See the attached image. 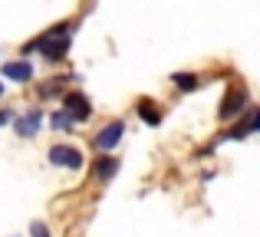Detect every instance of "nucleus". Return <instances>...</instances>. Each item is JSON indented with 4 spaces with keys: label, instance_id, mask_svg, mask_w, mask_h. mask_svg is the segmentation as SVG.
<instances>
[{
    "label": "nucleus",
    "instance_id": "obj_2",
    "mask_svg": "<svg viewBox=\"0 0 260 237\" xmlns=\"http://www.w3.org/2000/svg\"><path fill=\"white\" fill-rule=\"evenodd\" d=\"M46 161H50L53 168H66V172H83V168H86L83 148L70 145V142H56V145H50V152H46Z\"/></svg>",
    "mask_w": 260,
    "mask_h": 237
},
{
    "label": "nucleus",
    "instance_id": "obj_1",
    "mask_svg": "<svg viewBox=\"0 0 260 237\" xmlns=\"http://www.w3.org/2000/svg\"><path fill=\"white\" fill-rule=\"evenodd\" d=\"M247 109H250V96H247V89H244V86H231V89L224 92L221 106H217V119H221L224 125H231V122H237Z\"/></svg>",
    "mask_w": 260,
    "mask_h": 237
},
{
    "label": "nucleus",
    "instance_id": "obj_14",
    "mask_svg": "<svg viewBox=\"0 0 260 237\" xmlns=\"http://www.w3.org/2000/svg\"><path fill=\"white\" fill-rule=\"evenodd\" d=\"M13 119H17L13 109H0V125H7V122H13Z\"/></svg>",
    "mask_w": 260,
    "mask_h": 237
},
{
    "label": "nucleus",
    "instance_id": "obj_7",
    "mask_svg": "<svg viewBox=\"0 0 260 237\" xmlns=\"http://www.w3.org/2000/svg\"><path fill=\"white\" fill-rule=\"evenodd\" d=\"M40 125H43V109H37V106H33L30 112H23V116L13 119V132H17L20 139H33V135H40Z\"/></svg>",
    "mask_w": 260,
    "mask_h": 237
},
{
    "label": "nucleus",
    "instance_id": "obj_5",
    "mask_svg": "<svg viewBox=\"0 0 260 237\" xmlns=\"http://www.w3.org/2000/svg\"><path fill=\"white\" fill-rule=\"evenodd\" d=\"M122 139H125V122L112 119V122H106V125L92 135V148H95V152H112Z\"/></svg>",
    "mask_w": 260,
    "mask_h": 237
},
{
    "label": "nucleus",
    "instance_id": "obj_15",
    "mask_svg": "<svg viewBox=\"0 0 260 237\" xmlns=\"http://www.w3.org/2000/svg\"><path fill=\"white\" fill-rule=\"evenodd\" d=\"M4 92H7V86H4V83H0V99H4Z\"/></svg>",
    "mask_w": 260,
    "mask_h": 237
},
{
    "label": "nucleus",
    "instance_id": "obj_6",
    "mask_svg": "<svg viewBox=\"0 0 260 237\" xmlns=\"http://www.w3.org/2000/svg\"><path fill=\"white\" fill-rule=\"evenodd\" d=\"M119 168H122L119 155L99 152V155H95V161H92V181H95V185H109V181L119 175Z\"/></svg>",
    "mask_w": 260,
    "mask_h": 237
},
{
    "label": "nucleus",
    "instance_id": "obj_9",
    "mask_svg": "<svg viewBox=\"0 0 260 237\" xmlns=\"http://www.w3.org/2000/svg\"><path fill=\"white\" fill-rule=\"evenodd\" d=\"M73 79H76V76H56V79H46V83H40V86H37V99H43V103H46V99H63L66 92H70L66 86H70Z\"/></svg>",
    "mask_w": 260,
    "mask_h": 237
},
{
    "label": "nucleus",
    "instance_id": "obj_4",
    "mask_svg": "<svg viewBox=\"0 0 260 237\" xmlns=\"http://www.w3.org/2000/svg\"><path fill=\"white\" fill-rule=\"evenodd\" d=\"M59 103H63V112H66V116H70L73 122H76V125H86V122L95 116L92 99H89L83 89H70L63 99H59Z\"/></svg>",
    "mask_w": 260,
    "mask_h": 237
},
{
    "label": "nucleus",
    "instance_id": "obj_11",
    "mask_svg": "<svg viewBox=\"0 0 260 237\" xmlns=\"http://www.w3.org/2000/svg\"><path fill=\"white\" fill-rule=\"evenodd\" d=\"M201 83L204 79L198 73H172V86L178 92H194V89H201Z\"/></svg>",
    "mask_w": 260,
    "mask_h": 237
},
{
    "label": "nucleus",
    "instance_id": "obj_3",
    "mask_svg": "<svg viewBox=\"0 0 260 237\" xmlns=\"http://www.w3.org/2000/svg\"><path fill=\"white\" fill-rule=\"evenodd\" d=\"M257 132H260V106H250L241 119L231 122V125L217 135V142H241V139H250V135H257Z\"/></svg>",
    "mask_w": 260,
    "mask_h": 237
},
{
    "label": "nucleus",
    "instance_id": "obj_12",
    "mask_svg": "<svg viewBox=\"0 0 260 237\" xmlns=\"http://www.w3.org/2000/svg\"><path fill=\"white\" fill-rule=\"evenodd\" d=\"M50 125H53V128H59V132H70V128L76 125V122H73L63 109H59V112H50Z\"/></svg>",
    "mask_w": 260,
    "mask_h": 237
},
{
    "label": "nucleus",
    "instance_id": "obj_8",
    "mask_svg": "<svg viewBox=\"0 0 260 237\" xmlns=\"http://www.w3.org/2000/svg\"><path fill=\"white\" fill-rule=\"evenodd\" d=\"M0 76L10 79V83L26 86V83H33V63L30 59H10V63L0 66Z\"/></svg>",
    "mask_w": 260,
    "mask_h": 237
},
{
    "label": "nucleus",
    "instance_id": "obj_10",
    "mask_svg": "<svg viewBox=\"0 0 260 237\" xmlns=\"http://www.w3.org/2000/svg\"><path fill=\"white\" fill-rule=\"evenodd\" d=\"M135 112H139V119L145 122L148 128H158V125H161V119H165V116H161V109H158V106H155L148 96H142L139 103H135Z\"/></svg>",
    "mask_w": 260,
    "mask_h": 237
},
{
    "label": "nucleus",
    "instance_id": "obj_13",
    "mask_svg": "<svg viewBox=\"0 0 260 237\" xmlns=\"http://www.w3.org/2000/svg\"><path fill=\"white\" fill-rule=\"evenodd\" d=\"M30 237H50V227H46V221H33V224H30Z\"/></svg>",
    "mask_w": 260,
    "mask_h": 237
}]
</instances>
